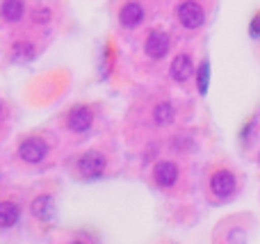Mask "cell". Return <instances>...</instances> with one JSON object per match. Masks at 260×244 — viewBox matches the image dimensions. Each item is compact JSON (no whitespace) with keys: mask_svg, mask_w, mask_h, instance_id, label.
<instances>
[{"mask_svg":"<svg viewBox=\"0 0 260 244\" xmlns=\"http://www.w3.org/2000/svg\"><path fill=\"white\" fill-rule=\"evenodd\" d=\"M210 190L215 192L217 199H229L235 192V176L231 171H226V169H221L210 178Z\"/></svg>","mask_w":260,"mask_h":244,"instance_id":"5","label":"cell"},{"mask_svg":"<svg viewBox=\"0 0 260 244\" xmlns=\"http://www.w3.org/2000/svg\"><path fill=\"white\" fill-rule=\"evenodd\" d=\"M105 158L103 153H99V151H87L85 155L80 158V162H78V169H80V173L85 178H99L101 173L105 171Z\"/></svg>","mask_w":260,"mask_h":244,"instance_id":"3","label":"cell"},{"mask_svg":"<svg viewBox=\"0 0 260 244\" xmlns=\"http://www.w3.org/2000/svg\"><path fill=\"white\" fill-rule=\"evenodd\" d=\"M176 117V110L171 103H160L155 110H153V121L157 123V126H167V123H171Z\"/></svg>","mask_w":260,"mask_h":244,"instance_id":"13","label":"cell"},{"mask_svg":"<svg viewBox=\"0 0 260 244\" xmlns=\"http://www.w3.org/2000/svg\"><path fill=\"white\" fill-rule=\"evenodd\" d=\"M178 21L183 27H187V30H197V27L203 25V21H206V14H203V7L199 3H183L178 7Z\"/></svg>","mask_w":260,"mask_h":244,"instance_id":"2","label":"cell"},{"mask_svg":"<svg viewBox=\"0 0 260 244\" xmlns=\"http://www.w3.org/2000/svg\"><path fill=\"white\" fill-rule=\"evenodd\" d=\"M0 14H3L5 21H21L23 14H25V5H23V0H3V5H0Z\"/></svg>","mask_w":260,"mask_h":244,"instance_id":"11","label":"cell"},{"mask_svg":"<svg viewBox=\"0 0 260 244\" xmlns=\"http://www.w3.org/2000/svg\"><path fill=\"white\" fill-rule=\"evenodd\" d=\"M208 82H210V64L203 62V66L199 68V91L203 96L208 94Z\"/></svg>","mask_w":260,"mask_h":244,"instance_id":"15","label":"cell"},{"mask_svg":"<svg viewBox=\"0 0 260 244\" xmlns=\"http://www.w3.org/2000/svg\"><path fill=\"white\" fill-rule=\"evenodd\" d=\"M0 114H3V103H0Z\"/></svg>","mask_w":260,"mask_h":244,"instance_id":"17","label":"cell"},{"mask_svg":"<svg viewBox=\"0 0 260 244\" xmlns=\"http://www.w3.org/2000/svg\"><path fill=\"white\" fill-rule=\"evenodd\" d=\"M21 213H18V205L12 201H0V228H12L18 222Z\"/></svg>","mask_w":260,"mask_h":244,"instance_id":"12","label":"cell"},{"mask_svg":"<svg viewBox=\"0 0 260 244\" xmlns=\"http://www.w3.org/2000/svg\"><path fill=\"white\" fill-rule=\"evenodd\" d=\"M194 76V62L189 55H178V57L171 62V78L176 82H187Z\"/></svg>","mask_w":260,"mask_h":244,"instance_id":"8","label":"cell"},{"mask_svg":"<svg viewBox=\"0 0 260 244\" xmlns=\"http://www.w3.org/2000/svg\"><path fill=\"white\" fill-rule=\"evenodd\" d=\"M14 59H16L18 64H27L35 59V46L27 44V41H18L16 46H14Z\"/></svg>","mask_w":260,"mask_h":244,"instance_id":"14","label":"cell"},{"mask_svg":"<svg viewBox=\"0 0 260 244\" xmlns=\"http://www.w3.org/2000/svg\"><path fill=\"white\" fill-rule=\"evenodd\" d=\"M144 18V7L139 3H126L119 12V21L123 27H137Z\"/></svg>","mask_w":260,"mask_h":244,"instance_id":"9","label":"cell"},{"mask_svg":"<svg viewBox=\"0 0 260 244\" xmlns=\"http://www.w3.org/2000/svg\"><path fill=\"white\" fill-rule=\"evenodd\" d=\"M153 178H155V183L160 187H171L176 185V181H178V167H176L174 162H157L155 169H153Z\"/></svg>","mask_w":260,"mask_h":244,"instance_id":"7","label":"cell"},{"mask_svg":"<svg viewBox=\"0 0 260 244\" xmlns=\"http://www.w3.org/2000/svg\"><path fill=\"white\" fill-rule=\"evenodd\" d=\"M46 153H48V144L44 140H39V137H30V140H25L18 146V155L27 164H39L46 158Z\"/></svg>","mask_w":260,"mask_h":244,"instance_id":"1","label":"cell"},{"mask_svg":"<svg viewBox=\"0 0 260 244\" xmlns=\"http://www.w3.org/2000/svg\"><path fill=\"white\" fill-rule=\"evenodd\" d=\"M69 130L73 132H87L91 128V123H94V112H91L87 105H76V108L69 112Z\"/></svg>","mask_w":260,"mask_h":244,"instance_id":"4","label":"cell"},{"mask_svg":"<svg viewBox=\"0 0 260 244\" xmlns=\"http://www.w3.org/2000/svg\"><path fill=\"white\" fill-rule=\"evenodd\" d=\"M251 37H260V16H256L251 23Z\"/></svg>","mask_w":260,"mask_h":244,"instance_id":"16","label":"cell"},{"mask_svg":"<svg viewBox=\"0 0 260 244\" xmlns=\"http://www.w3.org/2000/svg\"><path fill=\"white\" fill-rule=\"evenodd\" d=\"M32 213H35V217H39L41 222H50V219L55 217L53 196H39V199L32 203Z\"/></svg>","mask_w":260,"mask_h":244,"instance_id":"10","label":"cell"},{"mask_svg":"<svg viewBox=\"0 0 260 244\" xmlns=\"http://www.w3.org/2000/svg\"><path fill=\"white\" fill-rule=\"evenodd\" d=\"M169 34H165V32H151V34L146 37V53L148 57L153 59H162L167 53H169Z\"/></svg>","mask_w":260,"mask_h":244,"instance_id":"6","label":"cell"}]
</instances>
